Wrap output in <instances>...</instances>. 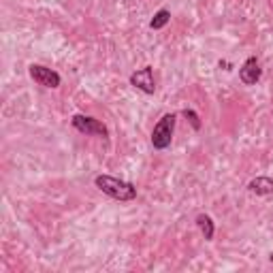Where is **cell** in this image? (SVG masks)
I'll return each mask as SVG.
<instances>
[{
	"instance_id": "cell-1",
	"label": "cell",
	"mask_w": 273,
	"mask_h": 273,
	"mask_svg": "<svg viewBox=\"0 0 273 273\" xmlns=\"http://www.w3.org/2000/svg\"><path fill=\"white\" fill-rule=\"evenodd\" d=\"M94 184H96V188L100 192H105L111 198H118V201H133V198H137V188H135V186L128 184V181H122L118 177L98 175L94 179Z\"/></svg>"
},
{
	"instance_id": "cell-2",
	"label": "cell",
	"mask_w": 273,
	"mask_h": 273,
	"mask_svg": "<svg viewBox=\"0 0 273 273\" xmlns=\"http://www.w3.org/2000/svg\"><path fill=\"white\" fill-rule=\"evenodd\" d=\"M175 113H167L158 120V124L152 131V145L156 150H167L171 145V139H173V131H175Z\"/></svg>"
},
{
	"instance_id": "cell-3",
	"label": "cell",
	"mask_w": 273,
	"mask_h": 273,
	"mask_svg": "<svg viewBox=\"0 0 273 273\" xmlns=\"http://www.w3.org/2000/svg\"><path fill=\"white\" fill-rule=\"evenodd\" d=\"M28 73H30V77L39 83V85H45V88H58L60 85V75L56 73V70L43 66V64H30V68H28Z\"/></svg>"
},
{
	"instance_id": "cell-4",
	"label": "cell",
	"mask_w": 273,
	"mask_h": 273,
	"mask_svg": "<svg viewBox=\"0 0 273 273\" xmlns=\"http://www.w3.org/2000/svg\"><path fill=\"white\" fill-rule=\"evenodd\" d=\"M73 126L77 128L79 133L85 135H98V137H107V126L90 116H73Z\"/></svg>"
},
{
	"instance_id": "cell-5",
	"label": "cell",
	"mask_w": 273,
	"mask_h": 273,
	"mask_svg": "<svg viewBox=\"0 0 273 273\" xmlns=\"http://www.w3.org/2000/svg\"><path fill=\"white\" fill-rule=\"evenodd\" d=\"M131 83L143 94H154L156 92V81H154V70L152 66H143L141 70L131 75Z\"/></svg>"
},
{
	"instance_id": "cell-6",
	"label": "cell",
	"mask_w": 273,
	"mask_h": 273,
	"mask_svg": "<svg viewBox=\"0 0 273 273\" xmlns=\"http://www.w3.org/2000/svg\"><path fill=\"white\" fill-rule=\"evenodd\" d=\"M261 75H263V68L256 58H248L243 62V66L239 68V79L246 85H254L258 79H261Z\"/></svg>"
},
{
	"instance_id": "cell-7",
	"label": "cell",
	"mask_w": 273,
	"mask_h": 273,
	"mask_svg": "<svg viewBox=\"0 0 273 273\" xmlns=\"http://www.w3.org/2000/svg\"><path fill=\"white\" fill-rule=\"evenodd\" d=\"M248 188H250V192H254V194H258V196H267V194H273V179L271 177H256V179H252L250 184H248Z\"/></svg>"
},
{
	"instance_id": "cell-8",
	"label": "cell",
	"mask_w": 273,
	"mask_h": 273,
	"mask_svg": "<svg viewBox=\"0 0 273 273\" xmlns=\"http://www.w3.org/2000/svg\"><path fill=\"white\" fill-rule=\"evenodd\" d=\"M196 226L201 228V233L205 235V239H207V241H211V239H213V231H215V226H213V220L209 218L207 213L196 215Z\"/></svg>"
},
{
	"instance_id": "cell-9",
	"label": "cell",
	"mask_w": 273,
	"mask_h": 273,
	"mask_svg": "<svg viewBox=\"0 0 273 273\" xmlns=\"http://www.w3.org/2000/svg\"><path fill=\"white\" fill-rule=\"evenodd\" d=\"M169 20H171V13H169L167 9H160V11H158L156 15L152 17L150 28H152V30H160V28H165V26L169 24Z\"/></svg>"
},
{
	"instance_id": "cell-10",
	"label": "cell",
	"mask_w": 273,
	"mask_h": 273,
	"mask_svg": "<svg viewBox=\"0 0 273 273\" xmlns=\"http://www.w3.org/2000/svg\"><path fill=\"white\" fill-rule=\"evenodd\" d=\"M181 113H184V118L192 124V128H194V131H201V118L196 116V113H194L192 109H184Z\"/></svg>"
},
{
	"instance_id": "cell-11",
	"label": "cell",
	"mask_w": 273,
	"mask_h": 273,
	"mask_svg": "<svg viewBox=\"0 0 273 273\" xmlns=\"http://www.w3.org/2000/svg\"><path fill=\"white\" fill-rule=\"evenodd\" d=\"M271 261H273V254H271Z\"/></svg>"
}]
</instances>
